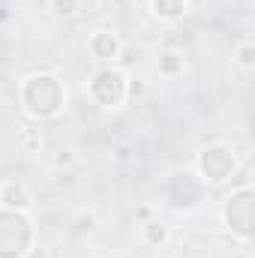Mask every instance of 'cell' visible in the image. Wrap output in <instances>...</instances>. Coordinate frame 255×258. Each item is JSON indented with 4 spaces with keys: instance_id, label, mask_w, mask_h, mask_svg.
Masks as SVG:
<instances>
[{
    "instance_id": "cell-7",
    "label": "cell",
    "mask_w": 255,
    "mask_h": 258,
    "mask_svg": "<svg viewBox=\"0 0 255 258\" xmlns=\"http://www.w3.org/2000/svg\"><path fill=\"white\" fill-rule=\"evenodd\" d=\"M87 51H90L96 60H102V63H114V60L120 57L123 45H120L117 33H111V30H93L90 39H87Z\"/></svg>"
},
{
    "instance_id": "cell-3",
    "label": "cell",
    "mask_w": 255,
    "mask_h": 258,
    "mask_svg": "<svg viewBox=\"0 0 255 258\" xmlns=\"http://www.w3.org/2000/svg\"><path fill=\"white\" fill-rule=\"evenodd\" d=\"M165 198L174 210H195L207 198V183L189 168H177L165 180Z\"/></svg>"
},
{
    "instance_id": "cell-16",
    "label": "cell",
    "mask_w": 255,
    "mask_h": 258,
    "mask_svg": "<svg viewBox=\"0 0 255 258\" xmlns=\"http://www.w3.org/2000/svg\"><path fill=\"white\" fill-rule=\"evenodd\" d=\"M39 144H42L39 135H24V147H39Z\"/></svg>"
},
{
    "instance_id": "cell-6",
    "label": "cell",
    "mask_w": 255,
    "mask_h": 258,
    "mask_svg": "<svg viewBox=\"0 0 255 258\" xmlns=\"http://www.w3.org/2000/svg\"><path fill=\"white\" fill-rule=\"evenodd\" d=\"M237 171V156L228 144H207L198 153V177L204 183H225Z\"/></svg>"
},
{
    "instance_id": "cell-1",
    "label": "cell",
    "mask_w": 255,
    "mask_h": 258,
    "mask_svg": "<svg viewBox=\"0 0 255 258\" xmlns=\"http://www.w3.org/2000/svg\"><path fill=\"white\" fill-rule=\"evenodd\" d=\"M18 99L24 105V111L36 120H51L60 114L66 102V90L63 81L51 72H33L21 81L18 87Z\"/></svg>"
},
{
    "instance_id": "cell-4",
    "label": "cell",
    "mask_w": 255,
    "mask_h": 258,
    "mask_svg": "<svg viewBox=\"0 0 255 258\" xmlns=\"http://www.w3.org/2000/svg\"><path fill=\"white\" fill-rule=\"evenodd\" d=\"M222 216H225V225L231 228V234H237L240 240H249L255 231V195L249 180L225 198V207H222Z\"/></svg>"
},
{
    "instance_id": "cell-11",
    "label": "cell",
    "mask_w": 255,
    "mask_h": 258,
    "mask_svg": "<svg viewBox=\"0 0 255 258\" xmlns=\"http://www.w3.org/2000/svg\"><path fill=\"white\" fill-rule=\"evenodd\" d=\"M156 69H159V75H165V78L183 75V54H180V51H162L159 60H156Z\"/></svg>"
},
{
    "instance_id": "cell-2",
    "label": "cell",
    "mask_w": 255,
    "mask_h": 258,
    "mask_svg": "<svg viewBox=\"0 0 255 258\" xmlns=\"http://www.w3.org/2000/svg\"><path fill=\"white\" fill-rule=\"evenodd\" d=\"M33 234V222L24 210L0 207V258H27Z\"/></svg>"
},
{
    "instance_id": "cell-17",
    "label": "cell",
    "mask_w": 255,
    "mask_h": 258,
    "mask_svg": "<svg viewBox=\"0 0 255 258\" xmlns=\"http://www.w3.org/2000/svg\"><path fill=\"white\" fill-rule=\"evenodd\" d=\"M93 222H96L93 216H81V225H78V228H93Z\"/></svg>"
},
{
    "instance_id": "cell-14",
    "label": "cell",
    "mask_w": 255,
    "mask_h": 258,
    "mask_svg": "<svg viewBox=\"0 0 255 258\" xmlns=\"http://www.w3.org/2000/svg\"><path fill=\"white\" fill-rule=\"evenodd\" d=\"M72 162H75L72 150H57V153H54V165H57V168H69Z\"/></svg>"
},
{
    "instance_id": "cell-10",
    "label": "cell",
    "mask_w": 255,
    "mask_h": 258,
    "mask_svg": "<svg viewBox=\"0 0 255 258\" xmlns=\"http://www.w3.org/2000/svg\"><path fill=\"white\" fill-rule=\"evenodd\" d=\"M150 9H153V15L162 18V21H177V18L186 15L189 0H150Z\"/></svg>"
},
{
    "instance_id": "cell-9",
    "label": "cell",
    "mask_w": 255,
    "mask_h": 258,
    "mask_svg": "<svg viewBox=\"0 0 255 258\" xmlns=\"http://www.w3.org/2000/svg\"><path fill=\"white\" fill-rule=\"evenodd\" d=\"M141 240L147 243V246H165L168 240H171V228L165 225V222H159V219H144V225H141Z\"/></svg>"
},
{
    "instance_id": "cell-12",
    "label": "cell",
    "mask_w": 255,
    "mask_h": 258,
    "mask_svg": "<svg viewBox=\"0 0 255 258\" xmlns=\"http://www.w3.org/2000/svg\"><path fill=\"white\" fill-rule=\"evenodd\" d=\"M51 9H54L57 18H69L81 9V0H51Z\"/></svg>"
},
{
    "instance_id": "cell-5",
    "label": "cell",
    "mask_w": 255,
    "mask_h": 258,
    "mask_svg": "<svg viewBox=\"0 0 255 258\" xmlns=\"http://www.w3.org/2000/svg\"><path fill=\"white\" fill-rule=\"evenodd\" d=\"M126 87H129V78L123 69L117 66H102L99 72H93L90 78V99L102 108H117L123 105L129 96H126Z\"/></svg>"
},
{
    "instance_id": "cell-8",
    "label": "cell",
    "mask_w": 255,
    "mask_h": 258,
    "mask_svg": "<svg viewBox=\"0 0 255 258\" xmlns=\"http://www.w3.org/2000/svg\"><path fill=\"white\" fill-rule=\"evenodd\" d=\"M30 204V192L24 189V183L18 180H6L0 183V207H9V210H27Z\"/></svg>"
},
{
    "instance_id": "cell-15",
    "label": "cell",
    "mask_w": 255,
    "mask_h": 258,
    "mask_svg": "<svg viewBox=\"0 0 255 258\" xmlns=\"http://www.w3.org/2000/svg\"><path fill=\"white\" fill-rule=\"evenodd\" d=\"M129 156H132V150H129L126 144H120V147H114V159H120V162H123V159H129Z\"/></svg>"
},
{
    "instance_id": "cell-13",
    "label": "cell",
    "mask_w": 255,
    "mask_h": 258,
    "mask_svg": "<svg viewBox=\"0 0 255 258\" xmlns=\"http://www.w3.org/2000/svg\"><path fill=\"white\" fill-rule=\"evenodd\" d=\"M237 63L243 66V69H252L255 66V48L249 39H243L240 45H237Z\"/></svg>"
},
{
    "instance_id": "cell-18",
    "label": "cell",
    "mask_w": 255,
    "mask_h": 258,
    "mask_svg": "<svg viewBox=\"0 0 255 258\" xmlns=\"http://www.w3.org/2000/svg\"><path fill=\"white\" fill-rule=\"evenodd\" d=\"M237 258H246V255H237Z\"/></svg>"
}]
</instances>
